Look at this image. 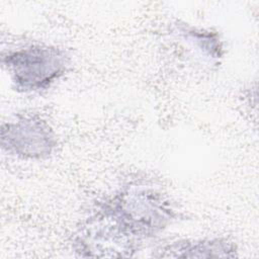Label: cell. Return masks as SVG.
Here are the masks:
<instances>
[{"instance_id": "cell-1", "label": "cell", "mask_w": 259, "mask_h": 259, "mask_svg": "<svg viewBox=\"0 0 259 259\" xmlns=\"http://www.w3.org/2000/svg\"><path fill=\"white\" fill-rule=\"evenodd\" d=\"M179 218L168 194L149 179H131L96 199L72 240L81 257H133Z\"/></svg>"}, {"instance_id": "cell-2", "label": "cell", "mask_w": 259, "mask_h": 259, "mask_svg": "<svg viewBox=\"0 0 259 259\" xmlns=\"http://www.w3.org/2000/svg\"><path fill=\"white\" fill-rule=\"evenodd\" d=\"M1 66L15 91L40 94L66 75L71 57L63 47L25 40L2 49Z\"/></svg>"}, {"instance_id": "cell-3", "label": "cell", "mask_w": 259, "mask_h": 259, "mask_svg": "<svg viewBox=\"0 0 259 259\" xmlns=\"http://www.w3.org/2000/svg\"><path fill=\"white\" fill-rule=\"evenodd\" d=\"M0 145L3 153L15 159L41 161L53 155L58 146V137L41 115L19 113L2 122Z\"/></svg>"}, {"instance_id": "cell-4", "label": "cell", "mask_w": 259, "mask_h": 259, "mask_svg": "<svg viewBox=\"0 0 259 259\" xmlns=\"http://www.w3.org/2000/svg\"><path fill=\"white\" fill-rule=\"evenodd\" d=\"M169 35L185 58L194 64L212 67L219 65L223 59L224 45L217 31L176 22L171 25Z\"/></svg>"}, {"instance_id": "cell-5", "label": "cell", "mask_w": 259, "mask_h": 259, "mask_svg": "<svg viewBox=\"0 0 259 259\" xmlns=\"http://www.w3.org/2000/svg\"><path fill=\"white\" fill-rule=\"evenodd\" d=\"M157 258H233L237 257V246L229 239L183 238L157 244L153 249Z\"/></svg>"}]
</instances>
